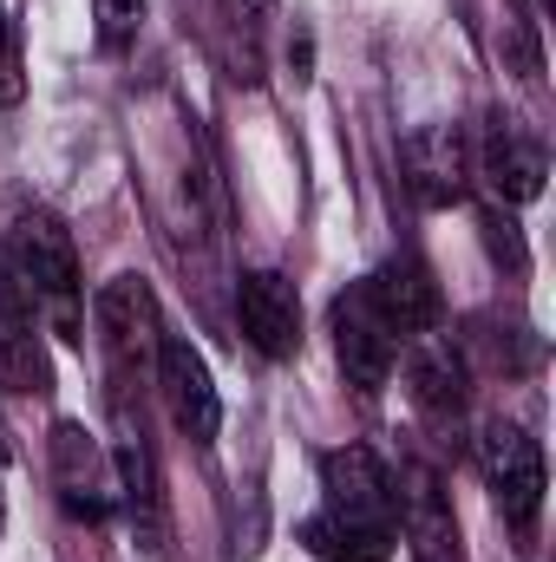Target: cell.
<instances>
[{"instance_id": "7", "label": "cell", "mask_w": 556, "mask_h": 562, "mask_svg": "<svg viewBox=\"0 0 556 562\" xmlns=\"http://www.w3.org/2000/svg\"><path fill=\"white\" fill-rule=\"evenodd\" d=\"M393 524L407 530L413 562H465L452 491H445L438 464H432V458H419V451L400 458V477H393Z\"/></svg>"}, {"instance_id": "17", "label": "cell", "mask_w": 556, "mask_h": 562, "mask_svg": "<svg viewBox=\"0 0 556 562\" xmlns=\"http://www.w3.org/2000/svg\"><path fill=\"white\" fill-rule=\"evenodd\" d=\"M144 0H92V26H99V46L105 53H125L138 40Z\"/></svg>"}, {"instance_id": "3", "label": "cell", "mask_w": 556, "mask_h": 562, "mask_svg": "<svg viewBox=\"0 0 556 562\" xmlns=\"http://www.w3.org/2000/svg\"><path fill=\"white\" fill-rule=\"evenodd\" d=\"M92 327H99V347H105V367H112V400H125L138 380L157 373V347H164V314H157V294L144 276H112L92 294Z\"/></svg>"}, {"instance_id": "19", "label": "cell", "mask_w": 556, "mask_h": 562, "mask_svg": "<svg viewBox=\"0 0 556 562\" xmlns=\"http://www.w3.org/2000/svg\"><path fill=\"white\" fill-rule=\"evenodd\" d=\"M223 13H230L236 26H249V33H256V26L276 13V0H223Z\"/></svg>"}, {"instance_id": "2", "label": "cell", "mask_w": 556, "mask_h": 562, "mask_svg": "<svg viewBox=\"0 0 556 562\" xmlns=\"http://www.w3.org/2000/svg\"><path fill=\"white\" fill-rule=\"evenodd\" d=\"M7 276L33 301V314H46L66 340L86 334V321H79V294H86L79 249H73V229L53 210H20L13 216V229H7Z\"/></svg>"}, {"instance_id": "5", "label": "cell", "mask_w": 556, "mask_h": 562, "mask_svg": "<svg viewBox=\"0 0 556 562\" xmlns=\"http://www.w3.org/2000/svg\"><path fill=\"white\" fill-rule=\"evenodd\" d=\"M112 419H119V438H112V477H119V510L132 524V543L144 557L164 550L170 537V517H164V471H157V445L144 419L132 413V400H112Z\"/></svg>"}, {"instance_id": "15", "label": "cell", "mask_w": 556, "mask_h": 562, "mask_svg": "<svg viewBox=\"0 0 556 562\" xmlns=\"http://www.w3.org/2000/svg\"><path fill=\"white\" fill-rule=\"evenodd\" d=\"M367 294H374V307L393 321L400 340H413V334H425V327H438V314H445L438 281H432V269H425L419 256H393V262H380V269L367 276Z\"/></svg>"}, {"instance_id": "11", "label": "cell", "mask_w": 556, "mask_h": 562, "mask_svg": "<svg viewBox=\"0 0 556 562\" xmlns=\"http://www.w3.org/2000/svg\"><path fill=\"white\" fill-rule=\"evenodd\" d=\"M151 380H157V393H164L170 425H177L190 445H216V431H223V400H216V380H210L203 353H197L184 334H164Z\"/></svg>"}, {"instance_id": "18", "label": "cell", "mask_w": 556, "mask_h": 562, "mask_svg": "<svg viewBox=\"0 0 556 562\" xmlns=\"http://www.w3.org/2000/svg\"><path fill=\"white\" fill-rule=\"evenodd\" d=\"M26 99V72H20V40H13V20L0 13V105H20Z\"/></svg>"}, {"instance_id": "4", "label": "cell", "mask_w": 556, "mask_h": 562, "mask_svg": "<svg viewBox=\"0 0 556 562\" xmlns=\"http://www.w3.org/2000/svg\"><path fill=\"white\" fill-rule=\"evenodd\" d=\"M478 471L491 484V504L504 510V524L531 550L537 517H544V451H537V438L518 419H491L478 431Z\"/></svg>"}, {"instance_id": "16", "label": "cell", "mask_w": 556, "mask_h": 562, "mask_svg": "<svg viewBox=\"0 0 556 562\" xmlns=\"http://www.w3.org/2000/svg\"><path fill=\"white\" fill-rule=\"evenodd\" d=\"M485 249H491V262L498 269H511V276H524V236H518V210H498V203H485Z\"/></svg>"}, {"instance_id": "6", "label": "cell", "mask_w": 556, "mask_h": 562, "mask_svg": "<svg viewBox=\"0 0 556 562\" xmlns=\"http://www.w3.org/2000/svg\"><path fill=\"white\" fill-rule=\"evenodd\" d=\"M327 327H334V360H341L347 386L374 400V393L393 380V367H400V347H407V340H400V334H393V321L374 307L367 281H354L347 294H334Z\"/></svg>"}, {"instance_id": "1", "label": "cell", "mask_w": 556, "mask_h": 562, "mask_svg": "<svg viewBox=\"0 0 556 562\" xmlns=\"http://www.w3.org/2000/svg\"><path fill=\"white\" fill-rule=\"evenodd\" d=\"M314 562H387L393 557V471L367 445L321 451V504L294 524Z\"/></svg>"}, {"instance_id": "10", "label": "cell", "mask_w": 556, "mask_h": 562, "mask_svg": "<svg viewBox=\"0 0 556 562\" xmlns=\"http://www.w3.org/2000/svg\"><path fill=\"white\" fill-rule=\"evenodd\" d=\"M544 177H551V157L518 119H491L485 138L471 144V183H485L498 210H524L544 190Z\"/></svg>"}, {"instance_id": "9", "label": "cell", "mask_w": 556, "mask_h": 562, "mask_svg": "<svg viewBox=\"0 0 556 562\" xmlns=\"http://www.w3.org/2000/svg\"><path fill=\"white\" fill-rule=\"evenodd\" d=\"M400 353H407V393H413L419 419L438 425V431H458L465 413H471V367H465L458 340L438 334V327H425Z\"/></svg>"}, {"instance_id": "13", "label": "cell", "mask_w": 556, "mask_h": 562, "mask_svg": "<svg viewBox=\"0 0 556 562\" xmlns=\"http://www.w3.org/2000/svg\"><path fill=\"white\" fill-rule=\"evenodd\" d=\"M236 314L256 353L269 360H294L301 353V294L281 269H249L236 281Z\"/></svg>"}, {"instance_id": "14", "label": "cell", "mask_w": 556, "mask_h": 562, "mask_svg": "<svg viewBox=\"0 0 556 562\" xmlns=\"http://www.w3.org/2000/svg\"><path fill=\"white\" fill-rule=\"evenodd\" d=\"M0 386L33 393V400L53 393V367H46V347H40V314L13 288L7 269H0Z\"/></svg>"}, {"instance_id": "20", "label": "cell", "mask_w": 556, "mask_h": 562, "mask_svg": "<svg viewBox=\"0 0 556 562\" xmlns=\"http://www.w3.org/2000/svg\"><path fill=\"white\" fill-rule=\"evenodd\" d=\"M7 464H13V438H7V419H0V477H7ZM0 530H7V491H0Z\"/></svg>"}, {"instance_id": "8", "label": "cell", "mask_w": 556, "mask_h": 562, "mask_svg": "<svg viewBox=\"0 0 556 562\" xmlns=\"http://www.w3.org/2000/svg\"><path fill=\"white\" fill-rule=\"evenodd\" d=\"M53 491H59V510L73 524H105L119 510V477H112V451L86 431L79 419L53 425Z\"/></svg>"}, {"instance_id": "12", "label": "cell", "mask_w": 556, "mask_h": 562, "mask_svg": "<svg viewBox=\"0 0 556 562\" xmlns=\"http://www.w3.org/2000/svg\"><path fill=\"white\" fill-rule=\"evenodd\" d=\"M400 170L419 210H452L471 196V138L458 125H419L400 144Z\"/></svg>"}]
</instances>
